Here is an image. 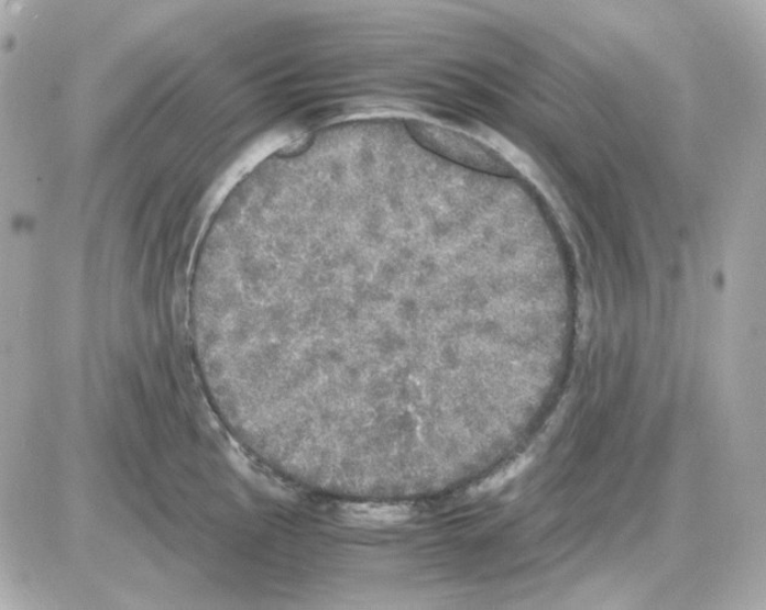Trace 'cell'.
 <instances>
[{
  "instance_id": "1",
  "label": "cell",
  "mask_w": 766,
  "mask_h": 610,
  "mask_svg": "<svg viewBox=\"0 0 766 610\" xmlns=\"http://www.w3.org/2000/svg\"><path fill=\"white\" fill-rule=\"evenodd\" d=\"M414 137L423 145L455 162L482 170L500 169L496 155L470 137L455 131L425 123H414L411 127Z\"/></svg>"
},
{
  "instance_id": "2",
  "label": "cell",
  "mask_w": 766,
  "mask_h": 610,
  "mask_svg": "<svg viewBox=\"0 0 766 610\" xmlns=\"http://www.w3.org/2000/svg\"><path fill=\"white\" fill-rule=\"evenodd\" d=\"M413 508L406 504H383V502H353L340 510L341 519L357 528L381 529L385 525L409 521Z\"/></svg>"
},
{
  "instance_id": "3",
  "label": "cell",
  "mask_w": 766,
  "mask_h": 610,
  "mask_svg": "<svg viewBox=\"0 0 766 610\" xmlns=\"http://www.w3.org/2000/svg\"><path fill=\"white\" fill-rule=\"evenodd\" d=\"M526 464H528V461L522 459L518 461L517 463H514L513 465L510 466L508 469H506L504 473H501L499 475H495L492 478H489L484 484L481 486H478L477 492H488V490H493L505 483L510 480V478L516 476L518 473H521Z\"/></svg>"
}]
</instances>
